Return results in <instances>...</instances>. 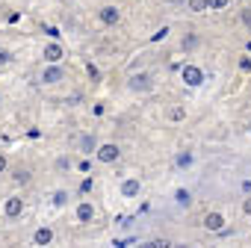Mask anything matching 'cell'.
Wrapping results in <instances>:
<instances>
[{"instance_id": "30", "label": "cell", "mask_w": 251, "mask_h": 248, "mask_svg": "<svg viewBox=\"0 0 251 248\" xmlns=\"http://www.w3.org/2000/svg\"><path fill=\"white\" fill-rule=\"evenodd\" d=\"M248 130H251V121H248Z\"/></svg>"}, {"instance_id": "14", "label": "cell", "mask_w": 251, "mask_h": 248, "mask_svg": "<svg viewBox=\"0 0 251 248\" xmlns=\"http://www.w3.org/2000/svg\"><path fill=\"white\" fill-rule=\"evenodd\" d=\"M189 9L192 12H204L207 9V0H189Z\"/></svg>"}, {"instance_id": "11", "label": "cell", "mask_w": 251, "mask_h": 248, "mask_svg": "<svg viewBox=\"0 0 251 248\" xmlns=\"http://www.w3.org/2000/svg\"><path fill=\"white\" fill-rule=\"evenodd\" d=\"M45 59H48V62H59V59H62V48H59V45H48V48H45Z\"/></svg>"}, {"instance_id": "1", "label": "cell", "mask_w": 251, "mask_h": 248, "mask_svg": "<svg viewBox=\"0 0 251 248\" xmlns=\"http://www.w3.org/2000/svg\"><path fill=\"white\" fill-rule=\"evenodd\" d=\"M180 77H183V83H186V86H192V89L204 83V71H201L198 65H183V71H180Z\"/></svg>"}, {"instance_id": "18", "label": "cell", "mask_w": 251, "mask_h": 248, "mask_svg": "<svg viewBox=\"0 0 251 248\" xmlns=\"http://www.w3.org/2000/svg\"><path fill=\"white\" fill-rule=\"evenodd\" d=\"M148 248H169V239H151Z\"/></svg>"}, {"instance_id": "24", "label": "cell", "mask_w": 251, "mask_h": 248, "mask_svg": "<svg viewBox=\"0 0 251 248\" xmlns=\"http://www.w3.org/2000/svg\"><path fill=\"white\" fill-rule=\"evenodd\" d=\"M45 33H48V36H50V39H59V30H56V27H48V30H45Z\"/></svg>"}, {"instance_id": "26", "label": "cell", "mask_w": 251, "mask_h": 248, "mask_svg": "<svg viewBox=\"0 0 251 248\" xmlns=\"http://www.w3.org/2000/svg\"><path fill=\"white\" fill-rule=\"evenodd\" d=\"M3 172H6V157L0 154V174H3Z\"/></svg>"}, {"instance_id": "22", "label": "cell", "mask_w": 251, "mask_h": 248, "mask_svg": "<svg viewBox=\"0 0 251 248\" xmlns=\"http://www.w3.org/2000/svg\"><path fill=\"white\" fill-rule=\"evenodd\" d=\"M89 189H92V177H86V180L80 183V192H89Z\"/></svg>"}, {"instance_id": "13", "label": "cell", "mask_w": 251, "mask_h": 248, "mask_svg": "<svg viewBox=\"0 0 251 248\" xmlns=\"http://www.w3.org/2000/svg\"><path fill=\"white\" fill-rule=\"evenodd\" d=\"M175 198H177V204H180V207H189V204H192V195H189L186 189H177V195H175Z\"/></svg>"}, {"instance_id": "16", "label": "cell", "mask_w": 251, "mask_h": 248, "mask_svg": "<svg viewBox=\"0 0 251 248\" xmlns=\"http://www.w3.org/2000/svg\"><path fill=\"white\" fill-rule=\"evenodd\" d=\"M177 166H180V169L192 166V154H180V157H177Z\"/></svg>"}, {"instance_id": "27", "label": "cell", "mask_w": 251, "mask_h": 248, "mask_svg": "<svg viewBox=\"0 0 251 248\" xmlns=\"http://www.w3.org/2000/svg\"><path fill=\"white\" fill-rule=\"evenodd\" d=\"M242 210H245V213L251 216V198H245V204H242Z\"/></svg>"}, {"instance_id": "9", "label": "cell", "mask_w": 251, "mask_h": 248, "mask_svg": "<svg viewBox=\"0 0 251 248\" xmlns=\"http://www.w3.org/2000/svg\"><path fill=\"white\" fill-rule=\"evenodd\" d=\"M33 242H36V245H50V242H53V230H50V227H39V230L33 233Z\"/></svg>"}, {"instance_id": "23", "label": "cell", "mask_w": 251, "mask_h": 248, "mask_svg": "<svg viewBox=\"0 0 251 248\" xmlns=\"http://www.w3.org/2000/svg\"><path fill=\"white\" fill-rule=\"evenodd\" d=\"M53 201H56V204H65V201H68V195H65V192H56V195H53Z\"/></svg>"}, {"instance_id": "4", "label": "cell", "mask_w": 251, "mask_h": 248, "mask_svg": "<svg viewBox=\"0 0 251 248\" xmlns=\"http://www.w3.org/2000/svg\"><path fill=\"white\" fill-rule=\"evenodd\" d=\"M3 213H6L9 219L21 216V213H24V201H21V198H6V204H3Z\"/></svg>"}, {"instance_id": "5", "label": "cell", "mask_w": 251, "mask_h": 248, "mask_svg": "<svg viewBox=\"0 0 251 248\" xmlns=\"http://www.w3.org/2000/svg\"><path fill=\"white\" fill-rule=\"evenodd\" d=\"M204 227H207V230H213V233L225 230V216H222V213H210V216L204 219Z\"/></svg>"}, {"instance_id": "10", "label": "cell", "mask_w": 251, "mask_h": 248, "mask_svg": "<svg viewBox=\"0 0 251 248\" xmlns=\"http://www.w3.org/2000/svg\"><path fill=\"white\" fill-rule=\"evenodd\" d=\"M77 219H80V222H92V219H95V207H92L89 201H83V204L77 207Z\"/></svg>"}, {"instance_id": "25", "label": "cell", "mask_w": 251, "mask_h": 248, "mask_svg": "<svg viewBox=\"0 0 251 248\" xmlns=\"http://www.w3.org/2000/svg\"><path fill=\"white\" fill-rule=\"evenodd\" d=\"M239 68H242V71H251V59H242V62H239Z\"/></svg>"}, {"instance_id": "21", "label": "cell", "mask_w": 251, "mask_h": 248, "mask_svg": "<svg viewBox=\"0 0 251 248\" xmlns=\"http://www.w3.org/2000/svg\"><path fill=\"white\" fill-rule=\"evenodd\" d=\"M183 115H186V112H183V109H180V106H177V109H172V118H175V121H180V118H183Z\"/></svg>"}, {"instance_id": "12", "label": "cell", "mask_w": 251, "mask_h": 248, "mask_svg": "<svg viewBox=\"0 0 251 248\" xmlns=\"http://www.w3.org/2000/svg\"><path fill=\"white\" fill-rule=\"evenodd\" d=\"M80 148H83V151H86V154H92V151H95V148H98V142H95V136H89V133H86V136H83V139H80Z\"/></svg>"}, {"instance_id": "8", "label": "cell", "mask_w": 251, "mask_h": 248, "mask_svg": "<svg viewBox=\"0 0 251 248\" xmlns=\"http://www.w3.org/2000/svg\"><path fill=\"white\" fill-rule=\"evenodd\" d=\"M130 89H133V92H148V89H151V77H148V74L130 77Z\"/></svg>"}, {"instance_id": "17", "label": "cell", "mask_w": 251, "mask_h": 248, "mask_svg": "<svg viewBox=\"0 0 251 248\" xmlns=\"http://www.w3.org/2000/svg\"><path fill=\"white\" fill-rule=\"evenodd\" d=\"M15 180H18V183H27V180H30V172L18 169V172H15Z\"/></svg>"}, {"instance_id": "28", "label": "cell", "mask_w": 251, "mask_h": 248, "mask_svg": "<svg viewBox=\"0 0 251 248\" xmlns=\"http://www.w3.org/2000/svg\"><path fill=\"white\" fill-rule=\"evenodd\" d=\"M242 18H245V24H248V30H251V12H245Z\"/></svg>"}, {"instance_id": "19", "label": "cell", "mask_w": 251, "mask_h": 248, "mask_svg": "<svg viewBox=\"0 0 251 248\" xmlns=\"http://www.w3.org/2000/svg\"><path fill=\"white\" fill-rule=\"evenodd\" d=\"M86 71H89V77H92V80H100V71H98V68H95V65H92V62H89V65H86Z\"/></svg>"}, {"instance_id": "20", "label": "cell", "mask_w": 251, "mask_h": 248, "mask_svg": "<svg viewBox=\"0 0 251 248\" xmlns=\"http://www.w3.org/2000/svg\"><path fill=\"white\" fill-rule=\"evenodd\" d=\"M12 56H9V50H3V48H0V65H6Z\"/></svg>"}, {"instance_id": "15", "label": "cell", "mask_w": 251, "mask_h": 248, "mask_svg": "<svg viewBox=\"0 0 251 248\" xmlns=\"http://www.w3.org/2000/svg\"><path fill=\"white\" fill-rule=\"evenodd\" d=\"M227 0H207V9H225Z\"/></svg>"}, {"instance_id": "7", "label": "cell", "mask_w": 251, "mask_h": 248, "mask_svg": "<svg viewBox=\"0 0 251 248\" xmlns=\"http://www.w3.org/2000/svg\"><path fill=\"white\" fill-rule=\"evenodd\" d=\"M98 15H100V21H103V24H106V27H112V24H118V18H121V15H118V9H115V6H103V9H100V12H98Z\"/></svg>"}, {"instance_id": "2", "label": "cell", "mask_w": 251, "mask_h": 248, "mask_svg": "<svg viewBox=\"0 0 251 248\" xmlns=\"http://www.w3.org/2000/svg\"><path fill=\"white\" fill-rule=\"evenodd\" d=\"M95 151H98V160H100V163H115L118 154H121L118 145H112V142H109V145H100V148H95Z\"/></svg>"}, {"instance_id": "29", "label": "cell", "mask_w": 251, "mask_h": 248, "mask_svg": "<svg viewBox=\"0 0 251 248\" xmlns=\"http://www.w3.org/2000/svg\"><path fill=\"white\" fill-rule=\"evenodd\" d=\"M248 53H251V42H248Z\"/></svg>"}, {"instance_id": "6", "label": "cell", "mask_w": 251, "mask_h": 248, "mask_svg": "<svg viewBox=\"0 0 251 248\" xmlns=\"http://www.w3.org/2000/svg\"><path fill=\"white\" fill-rule=\"evenodd\" d=\"M139 189H142V183H139L136 177H130V180H124V183H121V195H124V198H136Z\"/></svg>"}, {"instance_id": "3", "label": "cell", "mask_w": 251, "mask_h": 248, "mask_svg": "<svg viewBox=\"0 0 251 248\" xmlns=\"http://www.w3.org/2000/svg\"><path fill=\"white\" fill-rule=\"evenodd\" d=\"M42 80H45V83H59V80H65V71H62L56 62H50V68H45Z\"/></svg>"}]
</instances>
